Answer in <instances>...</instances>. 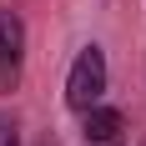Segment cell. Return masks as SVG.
I'll use <instances>...</instances> for the list:
<instances>
[{"instance_id": "obj_5", "label": "cell", "mask_w": 146, "mask_h": 146, "mask_svg": "<svg viewBox=\"0 0 146 146\" xmlns=\"http://www.w3.org/2000/svg\"><path fill=\"white\" fill-rule=\"evenodd\" d=\"M141 146H146V136H141Z\"/></svg>"}, {"instance_id": "obj_2", "label": "cell", "mask_w": 146, "mask_h": 146, "mask_svg": "<svg viewBox=\"0 0 146 146\" xmlns=\"http://www.w3.org/2000/svg\"><path fill=\"white\" fill-rule=\"evenodd\" d=\"M20 71H25V25L20 15L0 10V96L20 86Z\"/></svg>"}, {"instance_id": "obj_1", "label": "cell", "mask_w": 146, "mask_h": 146, "mask_svg": "<svg viewBox=\"0 0 146 146\" xmlns=\"http://www.w3.org/2000/svg\"><path fill=\"white\" fill-rule=\"evenodd\" d=\"M101 96H106V56L101 45H81V56L71 60V76H66V106L91 111V106H101Z\"/></svg>"}, {"instance_id": "obj_4", "label": "cell", "mask_w": 146, "mask_h": 146, "mask_svg": "<svg viewBox=\"0 0 146 146\" xmlns=\"http://www.w3.org/2000/svg\"><path fill=\"white\" fill-rule=\"evenodd\" d=\"M0 146H20V141H15V126H10L5 116H0Z\"/></svg>"}, {"instance_id": "obj_3", "label": "cell", "mask_w": 146, "mask_h": 146, "mask_svg": "<svg viewBox=\"0 0 146 146\" xmlns=\"http://www.w3.org/2000/svg\"><path fill=\"white\" fill-rule=\"evenodd\" d=\"M86 116V141H96V146H106V141H116V131H121V116L111 111V106H91V111H81Z\"/></svg>"}]
</instances>
